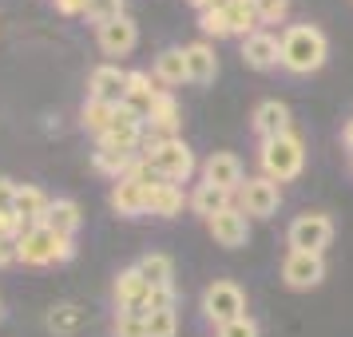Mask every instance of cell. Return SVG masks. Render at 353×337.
I'll use <instances>...</instances> for the list:
<instances>
[{"instance_id": "cell-19", "label": "cell", "mask_w": 353, "mask_h": 337, "mask_svg": "<svg viewBox=\"0 0 353 337\" xmlns=\"http://www.w3.org/2000/svg\"><path fill=\"white\" fill-rule=\"evenodd\" d=\"M187 207H191V214H199L203 223H210L214 214H223V210L234 207V194L219 191V187H210V183H199V187L187 194Z\"/></svg>"}, {"instance_id": "cell-42", "label": "cell", "mask_w": 353, "mask_h": 337, "mask_svg": "<svg viewBox=\"0 0 353 337\" xmlns=\"http://www.w3.org/2000/svg\"><path fill=\"white\" fill-rule=\"evenodd\" d=\"M341 143H345V151L353 155V119L345 123V131H341Z\"/></svg>"}, {"instance_id": "cell-7", "label": "cell", "mask_w": 353, "mask_h": 337, "mask_svg": "<svg viewBox=\"0 0 353 337\" xmlns=\"http://www.w3.org/2000/svg\"><path fill=\"white\" fill-rule=\"evenodd\" d=\"M325 278V258L321 254H305V250H290L282 262V282L290 289H314Z\"/></svg>"}, {"instance_id": "cell-31", "label": "cell", "mask_w": 353, "mask_h": 337, "mask_svg": "<svg viewBox=\"0 0 353 337\" xmlns=\"http://www.w3.org/2000/svg\"><path fill=\"white\" fill-rule=\"evenodd\" d=\"M80 321H83L80 305H56V309L48 314V325L56 329V334H72V329H80Z\"/></svg>"}, {"instance_id": "cell-6", "label": "cell", "mask_w": 353, "mask_h": 337, "mask_svg": "<svg viewBox=\"0 0 353 337\" xmlns=\"http://www.w3.org/2000/svg\"><path fill=\"white\" fill-rule=\"evenodd\" d=\"M290 250H305V254H325V246L334 242V223L330 214H298L286 230Z\"/></svg>"}, {"instance_id": "cell-23", "label": "cell", "mask_w": 353, "mask_h": 337, "mask_svg": "<svg viewBox=\"0 0 353 337\" xmlns=\"http://www.w3.org/2000/svg\"><path fill=\"white\" fill-rule=\"evenodd\" d=\"M155 83H163V92H167V88H179V83H191L187 80V52L163 48L159 56H155Z\"/></svg>"}, {"instance_id": "cell-18", "label": "cell", "mask_w": 353, "mask_h": 337, "mask_svg": "<svg viewBox=\"0 0 353 337\" xmlns=\"http://www.w3.org/2000/svg\"><path fill=\"white\" fill-rule=\"evenodd\" d=\"M147 191L151 187L135 183V178H119L112 187V210L119 218H139V214H147Z\"/></svg>"}, {"instance_id": "cell-38", "label": "cell", "mask_w": 353, "mask_h": 337, "mask_svg": "<svg viewBox=\"0 0 353 337\" xmlns=\"http://www.w3.org/2000/svg\"><path fill=\"white\" fill-rule=\"evenodd\" d=\"M12 198H17V183L0 175V210H12Z\"/></svg>"}, {"instance_id": "cell-27", "label": "cell", "mask_w": 353, "mask_h": 337, "mask_svg": "<svg viewBox=\"0 0 353 337\" xmlns=\"http://www.w3.org/2000/svg\"><path fill=\"white\" fill-rule=\"evenodd\" d=\"M135 159H139V155H128V151H96V155H92V167H96L99 175H112L115 183H119V178H128Z\"/></svg>"}, {"instance_id": "cell-16", "label": "cell", "mask_w": 353, "mask_h": 337, "mask_svg": "<svg viewBox=\"0 0 353 337\" xmlns=\"http://www.w3.org/2000/svg\"><path fill=\"white\" fill-rule=\"evenodd\" d=\"M159 92L163 88L155 83V76H147V72H128V96H123V108L135 112L147 123V115H151V108H155Z\"/></svg>"}, {"instance_id": "cell-15", "label": "cell", "mask_w": 353, "mask_h": 337, "mask_svg": "<svg viewBox=\"0 0 353 337\" xmlns=\"http://www.w3.org/2000/svg\"><path fill=\"white\" fill-rule=\"evenodd\" d=\"M250 123H254L258 139L266 143V139H278V135H286L290 127V108L282 103V99H262L254 108V115H250Z\"/></svg>"}, {"instance_id": "cell-35", "label": "cell", "mask_w": 353, "mask_h": 337, "mask_svg": "<svg viewBox=\"0 0 353 337\" xmlns=\"http://www.w3.org/2000/svg\"><path fill=\"white\" fill-rule=\"evenodd\" d=\"M219 337H258V321L254 318H234L219 325Z\"/></svg>"}, {"instance_id": "cell-17", "label": "cell", "mask_w": 353, "mask_h": 337, "mask_svg": "<svg viewBox=\"0 0 353 337\" xmlns=\"http://www.w3.org/2000/svg\"><path fill=\"white\" fill-rule=\"evenodd\" d=\"M115 302H119V309H143V314H151V309H147L151 286H147V278L135 270V266L119 270V278H115Z\"/></svg>"}, {"instance_id": "cell-25", "label": "cell", "mask_w": 353, "mask_h": 337, "mask_svg": "<svg viewBox=\"0 0 353 337\" xmlns=\"http://www.w3.org/2000/svg\"><path fill=\"white\" fill-rule=\"evenodd\" d=\"M226 24H230V36H242V40L254 36L262 28L254 0H226Z\"/></svg>"}, {"instance_id": "cell-30", "label": "cell", "mask_w": 353, "mask_h": 337, "mask_svg": "<svg viewBox=\"0 0 353 337\" xmlns=\"http://www.w3.org/2000/svg\"><path fill=\"white\" fill-rule=\"evenodd\" d=\"M175 334H179L175 309H151L147 314V337H175Z\"/></svg>"}, {"instance_id": "cell-5", "label": "cell", "mask_w": 353, "mask_h": 337, "mask_svg": "<svg viewBox=\"0 0 353 337\" xmlns=\"http://www.w3.org/2000/svg\"><path fill=\"white\" fill-rule=\"evenodd\" d=\"M234 207H239L246 218H270V214H278V207H282V187L266 175L246 178L239 187V203H234Z\"/></svg>"}, {"instance_id": "cell-29", "label": "cell", "mask_w": 353, "mask_h": 337, "mask_svg": "<svg viewBox=\"0 0 353 337\" xmlns=\"http://www.w3.org/2000/svg\"><path fill=\"white\" fill-rule=\"evenodd\" d=\"M115 337H147V314L143 309H119V314H115Z\"/></svg>"}, {"instance_id": "cell-9", "label": "cell", "mask_w": 353, "mask_h": 337, "mask_svg": "<svg viewBox=\"0 0 353 337\" xmlns=\"http://www.w3.org/2000/svg\"><path fill=\"white\" fill-rule=\"evenodd\" d=\"M128 96V72L119 64H99L92 68V76H88V99H99V103H112L119 108Z\"/></svg>"}, {"instance_id": "cell-12", "label": "cell", "mask_w": 353, "mask_h": 337, "mask_svg": "<svg viewBox=\"0 0 353 337\" xmlns=\"http://www.w3.org/2000/svg\"><path fill=\"white\" fill-rule=\"evenodd\" d=\"M56 242H60V238H56L44 223L28 226V230L17 238V254H20L24 266H48L52 258H56Z\"/></svg>"}, {"instance_id": "cell-32", "label": "cell", "mask_w": 353, "mask_h": 337, "mask_svg": "<svg viewBox=\"0 0 353 337\" xmlns=\"http://www.w3.org/2000/svg\"><path fill=\"white\" fill-rule=\"evenodd\" d=\"M83 17L92 20V24H108V20L123 17V0H88V8H83Z\"/></svg>"}, {"instance_id": "cell-34", "label": "cell", "mask_w": 353, "mask_h": 337, "mask_svg": "<svg viewBox=\"0 0 353 337\" xmlns=\"http://www.w3.org/2000/svg\"><path fill=\"white\" fill-rule=\"evenodd\" d=\"M258 8V20H262V28L266 24H282L290 17V0H254Z\"/></svg>"}, {"instance_id": "cell-39", "label": "cell", "mask_w": 353, "mask_h": 337, "mask_svg": "<svg viewBox=\"0 0 353 337\" xmlns=\"http://www.w3.org/2000/svg\"><path fill=\"white\" fill-rule=\"evenodd\" d=\"M12 262H20L17 238H0V266H12Z\"/></svg>"}, {"instance_id": "cell-22", "label": "cell", "mask_w": 353, "mask_h": 337, "mask_svg": "<svg viewBox=\"0 0 353 337\" xmlns=\"http://www.w3.org/2000/svg\"><path fill=\"white\" fill-rule=\"evenodd\" d=\"M183 207H187V194L175 183H159L147 191V214H155V218H175V214H183Z\"/></svg>"}, {"instance_id": "cell-11", "label": "cell", "mask_w": 353, "mask_h": 337, "mask_svg": "<svg viewBox=\"0 0 353 337\" xmlns=\"http://www.w3.org/2000/svg\"><path fill=\"white\" fill-rule=\"evenodd\" d=\"M242 64L254 68V72H270L278 60H282V36L266 32V28H258L254 36H246L242 40Z\"/></svg>"}, {"instance_id": "cell-10", "label": "cell", "mask_w": 353, "mask_h": 337, "mask_svg": "<svg viewBox=\"0 0 353 337\" xmlns=\"http://www.w3.org/2000/svg\"><path fill=\"white\" fill-rule=\"evenodd\" d=\"M96 40H99V52L103 56H128L135 44H139V24L123 12V17L108 20V24H99L96 28Z\"/></svg>"}, {"instance_id": "cell-21", "label": "cell", "mask_w": 353, "mask_h": 337, "mask_svg": "<svg viewBox=\"0 0 353 337\" xmlns=\"http://www.w3.org/2000/svg\"><path fill=\"white\" fill-rule=\"evenodd\" d=\"M183 52H187V80L191 83H210L219 76V56H214V48L207 40H194Z\"/></svg>"}, {"instance_id": "cell-14", "label": "cell", "mask_w": 353, "mask_h": 337, "mask_svg": "<svg viewBox=\"0 0 353 337\" xmlns=\"http://www.w3.org/2000/svg\"><path fill=\"white\" fill-rule=\"evenodd\" d=\"M179 127H183V115H179V99L171 92H159L155 108L147 115L143 131L147 135H159V139H179Z\"/></svg>"}, {"instance_id": "cell-36", "label": "cell", "mask_w": 353, "mask_h": 337, "mask_svg": "<svg viewBox=\"0 0 353 337\" xmlns=\"http://www.w3.org/2000/svg\"><path fill=\"white\" fill-rule=\"evenodd\" d=\"M147 309H175V286L151 289V302H147Z\"/></svg>"}, {"instance_id": "cell-8", "label": "cell", "mask_w": 353, "mask_h": 337, "mask_svg": "<svg viewBox=\"0 0 353 337\" xmlns=\"http://www.w3.org/2000/svg\"><path fill=\"white\" fill-rule=\"evenodd\" d=\"M203 183H210V187H219L226 194H239V187L246 183L242 159L234 151H210V159L203 163Z\"/></svg>"}, {"instance_id": "cell-43", "label": "cell", "mask_w": 353, "mask_h": 337, "mask_svg": "<svg viewBox=\"0 0 353 337\" xmlns=\"http://www.w3.org/2000/svg\"><path fill=\"white\" fill-rule=\"evenodd\" d=\"M187 4H194L199 12H207V8H214V4H223V0H187Z\"/></svg>"}, {"instance_id": "cell-26", "label": "cell", "mask_w": 353, "mask_h": 337, "mask_svg": "<svg viewBox=\"0 0 353 337\" xmlns=\"http://www.w3.org/2000/svg\"><path fill=\"white\" fill-rule=\"evenodd\" d=\"M135 270L147 278V286L151 289H163V286H175V262L167 254H143L135 262Z\"/></svg>"}, {"instance_id": "cell-28", "label": "cell", "mask_w": 353, "mask_h": 337, "mask_svg": "<svg viewBox=\"0 0 353 337\" xmlns=\"http://www.w3.org/2000/svg\"><path fill=\"white\" fill-rule=\"evenodd\" d=\"M112 119H115V108H112V103H99V99H88V103H83V112H80L83 131H92L96 139L112 127Z\"/></svg>"}, {"instance_id": "cell-1", "label": "cell", "mask_w": 353, "mask_h": 337, "mask_svg": "<svg viewBox=\"0 0 353 337\" xmlns=\"http://www.w3.org/2000/svg\"><path fill=\"white\" fill-rule=\"evenodd\" d=\"M325 56H330V40L314 24H294V28L282 32V60L278 64L286 68V72H294V76L318 72L325 64Z\"/></svg>"}, {"instance_id": "cell-33", "label": "cell", "mask_w": 353, "mask_h": 337, "mask_svg": "<svg viewBox=\"0 0 353 337\" xmlns=\"http://www.w3.org/2000/svg\"><path fill=\"white\" fill-rule=\"evenodd\" d=\"M199 28L207 36H230V24H226V0L223 4H214L207 12H199Z\"/></svg>"}, {"instance_id": "cell-13", "label": "cell", "mask_w": 353, "mask_h": 337, "mask_svg": "<svg viewBox=\"0 0 353 337\" xmlns=\"http://www.w3.org/2000/svg\"><path fill=\"white\" fill-rule=\"evenodd\" d=\"M207 230H210V238L219 242V246H226V250H239V246L250 242V223H246V214H242L239 207L214 214L207 223Z\"/></svg>"}, {"instance_id": "cell-40", "label": "cell", "mask_w": 353, "mask_h": 337, "mask_svg": "<svg viewBox=\"0 0 353 337\" xmlns=\"http://www.w3.org/2000/svg\"><path fill=\"white\" fill-rule=\"evenodd\" d=\"M56 8H60L64 17H83V8H88V0H56Z\"/></svg>"}, {"instance_id": "cell-4", "label": "cell", "mask_w": 353, "mask_h": 337, "mask_svg": "<svg viewBox=\"0 0 353 337\" xmlns=\"http://www.w3.org/2000/svg\"><path fill=\"white\" fill-rule=\"evenodd\" d=\"M203 318L214 321V325L246 318V294L239 289V282H226V278L210 282V286L203 289Z\"/></svg>"}, {"instance_id": "cell-41", "label": "cell", "mask_w": 353, "mask_h": 337, "mask_svg": "<svg viewBox=\"0 0 353 337\" xmlns=\"http://www.w3.org/2000/svg\"><path fill=\"white\" fill-rule=\"evenodd\" d=\"M68 258H76V242L60 238V242H56V258H52V262H68Z\"/></svg>"}, {"instance_id": "cell-20", "label": "cell", "mask_w": 353, "mask_h": 337, "mask_svg": "<svg viewBox=\"0 0 353 337\" xmlns=\"http://www.w3.org/2000/svg\"><path fill=\"white\" fill-rule=\"evenodd\" d=\"M83 214H80V203L76 198H52L48 214H44V226H48L56 238H72L80 230Z\"/></svg>"}, {"instance_id": "cell-2", "label": "cell", "mask_w": 353, "mask_h": 337, "mask_svg": "<svg viewBox=\"0 0 353 337\" xmlns=\"http://www.w3.org/2000/svg\"><path fill=\"white\" fill-rule=\"evenodd\" d=\"M139 159H147L155 171H159L163 183H187L194 175V151L183 139H159V135H147L139 143Z\"/></svg>"}, {"instance_id": "cell-3", "label": "cell", "mask_w": 353, "mask_h": 337, "mask_svg": "<svg viewBox=\"0 0 353 337\" xmlns=\"http://www.w3.org/2000/svg\"><path fill=\"white\" fill-rule=\"evenodd\" d=\"M258 163H262V175L274 178L278 187H282V183H294L305 167L302 135H298V131H286V135H278V139H266L262 151H258Z\"/></svg>"}, {"instance_id": "cell-37", "label": "cell", "mask_w": 353, "mask_h": 337, "mask_svg": "<svg viewBox=\"0 0 353 337\" xmlns=\"http://www.w3.org/2000/svg\"><path fill=\"white\" fill-rule=\"evenodd\" d=\"M20 230H24V223H20L12 210H0V238H20Z\"/></svg>"}, {"instance_id": "cell-24", "label": "cell", "mask_w": 353, "mask_h": 337, "mask_svg": "<svg viewBox=\"0 0 353 337\" xmlns=\"http://www.w3.org/2000/svg\"><path fill=\"white\" fill-rule=\"evenodd\" d=\"M52 198L40 187H17V198H12V214H17L20 223H44V214H48Z\"/></svg>"}]
</instances>
